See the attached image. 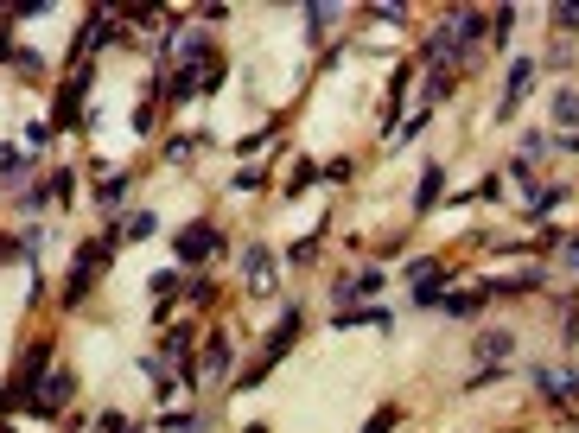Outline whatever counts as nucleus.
Returning a JSON list of instances; mask_svg holds the SVG:
<instances>
[{"mask_svg":"<svg viewBox=\"0 0 579 433\" xmlns=\"http://www.w3.org/2000/svg\"><path fill=\"white\" fill-rule=\"evenodd\" d=\"M306 262H319V236H300V242H287V268H306Z\"/></svg>","mask_w":579,"mask_h":433,"instance_id":"37","label":"nucleus"},{"mask_svg":"<svg viewBox=\"0 0 579 433\" xmlns=\"http://www.w3.org/2000/svg\"><path fill=\"white\" fill-rule=\"evenodd\" d=\"M198 147H210V134H166V166H191Z\"/></svg>","mask_w":579,"mask_h":433,"instance_id":"24","label":"nucleus"},{"mask_svg":"<svg viewBox=\"0 0 579 433\" xmlns=\"http://www.w3.org/2000/svg\"><path fill=\"white\" fill-rule=\"evenodd\" d=\"M503 383V370H471L465 376V395H484V389H497Z\"/></svg>","mask_w":579,"mask_h":433,"instance_id":"43","label":"nucleus"},{"mask_svg":"<svg viewBox=\"0 0 579 433\" xmlns=\"http://www.w3.org/2000/svg\"><path fill=\"white\" fill-rule=\"evenodd\" d=\"M115 236H121V242H153V236H160V217H153L147 204H134V211L115 217Z\"/></svg>","mask_w":579,"mask_h":433,"instance_id":"15","label":"nucleus"},{"mask_svg":"<svg viewBox=\"0 0 579 433\" xmlns=\"http://www.w3.org/2000/svg\"><path fill=\"white\" fill-rule=\"evenodd\" d=\"M567 198H573V185H560V179H529V185H522V217H529V223H548Z\"/></svg>","mask_w":579,"mask_h":433,"instance_id":"10","label":"nucleus"},{"mask_svg":"<svg viewBox=\"0 0 579 433\" xmlns=\"http://www.w3.org/2000/svg\"><path fill=\"white\" fill-rule=\"evenodd\" d=\"M516 20H522V7H497V13H490V45H497V51H510Z\"/></svg>","mask_w":579,"mask_h":433,"instance_id":"30","label":"nucleus"},{"mask_svg":"<svg viewBox=\"0 0 579 433\" xmlns=\"http://www.w3.org/2000/svg\"><path fill=\"white\" fill-rule=\"evenodd\" d=\"M242 433H268V421H249V427H242Z\"/></svg>","mask_w":579,"mask_h":433,"instance_id":"49","label":"nucleus"},{"mask_svg":"<svg viewBox=\"0 0 579 433\" xmlns=\"http://www.w3.org/2000/svg\"><path fill=\"white\" fill-rule=\"evenodd\" d=\"M529 389L548 408H573L579 402V370L573 363H529Z\"/></svg>","mask_w":579,"mask_h":433,"instance_id":"5","label":"nucleus"},{"mask_svg":"<svg viewBox=\"0 0 579 433\" xmlns=\"http://www.w3.org/2000/svg\"><path fill=\"white\" fill-rule=\"evenodd\" d=\"M535 83H541L535 58H516V64H510V77H503V96H497V109H490V115H497V121H516V115H522V102L535 96Z\"/></svg>","mask_w":579,"mask_h":433,"instance_id":"7","label":"nucleus"},{"mask_svg":"<svg viewBox=\"0 0 579 433\" xmlns=\"http://www.w3.org/2000/svg\"><path fill=\"white\" fill-rule=\"evenodd\" d=\"M121 433H147V427H121Z\"/></svg>","mask_w":579,"mask_h":433,"instance_id":"50","label":"nucleus"},{"mask_svg":"<svg viewBox=\"0 0 579 433\" xmlns=\"http://www.w3.org/2000/svg\"><path fill=\"white\" fill-rule=\"evenodd\" d=\"M51 141H58V128H51V121H26V128H20V153H26V160H39Z\"/></svg>","mask_w":579,"mask_h":433,"instance_id":"25","label":"nucleus"},{"mask_svg":"<svg viewBox=\"0 0 579 433\" xmlns=\"http://www.w3.org/2000/svg\"><path fill=\"white\" fill-rule=\"evenodd\" d=\"M452 96V71H427V109H440Z\"/></svg>","mask_w":579,"mask_h":433,"instance_id":"40","label":"nucleus"},{"mask_svg":"<svg viewBox=\"0 0 579 433\" xmlns=\"http://www.w3.org/2000/svg\"><path fill=\"white\" fill-rule=\"evenodd\" d=\"M274 249L268 242H242V287L255 293V300H268V293H280V281H274Z\"/></svg>","mask_w":579,"mask_h":433,"instance_id":"8","label":"nucleus"},{"mask_svg":"<svg viewBox=\"0 0 579 433\" xmlns=\"http://www.w3.org/2000/svg\"><path fill=\"white\" fill-rule=\"evenodd\" d=\"M440 192H446V166H440V160H427V166H420V179H414L408 211H414V217H433V211H440Z\"/></svg>","mask_w":579,"mask_h":433,"instance_id":"11","label":"nucleus"},{"mask_svg":"<svg viewBox=\"0 0 579 433\" xmlns=\"http://www.w3.org/2000/svg\"><path fill=\"white\" fill-rule=\"evenodd\" d=\"M465 198H478V204H497V198H503V172H484V179L471 185V192H452L446 204H465Z\"/></svg>","mask_w":579,"mask_h":433,"instance_id":"29","label":"nucleus"},{"mask_svg":"<svg viewBox=\"0 0 579 433\" xmlns=\"http://www.w3.org/2000/svg\"><path fill=\"white\" fill-rule=\"evenodd\" d=\"M516 332H510V325H484V332L478 338H471V363H478V370H503V363H510L516 357Z\"/></svg>","mask_w":579,"mask_h":433,"instance_id":"9","label":"nucleus"},{"mask_svg":"<svg viewBox=\"0 0 579 433\" xmlns=\"http://www.w3.org/2000/svg\"><path fill=\"white\" fill-rule=\"evenodd\" d=\"M32 185V179H39V160H26V153H20V141H0V185Z\"/></svg>","mask_w":579,"mask_h":433,"instance_id":"16","label":"nucleus"},{"mask_svg":"<svg viewBox=\"0 0 579 433\" xmlns=\"http://www.w3.org/2000/svg\"><path fill=\"white\" fill-rule=\"evenodd\" d=\"M90 90H96V64H77V71H70L58 90H51V128L58 134H77L83 121H90Z\"/></svg>","mask_w":579,"mask_h":433,"instance_id":"3","label":"nucleus"},{"mask_svg":"<svg viewBox=\"0 0 579 433\" xmlns=\"http://www.w3.org/2000/svg\"><path fill=\"white\" fill-rule=\"evenodd\" d=\"M198 370H204V376H230V370H236V338H230V332H210V338L198 344Z\"/></svg>","mask_w":579,"mask_h":433,"instance_id":"12","label":"nucleus"},{"mask_svg":"<svg viewBox=\"0 0 579 433\" xmlns=\"http://www.w3.org/2000/svg\"><path fill=\"white\" fill-rule=\"evenodd\" d=\"M300 332H306V300H293L287 313L274 319V332L261 338V357H255L242 376H236V389H230V395H249V389H261V383H268V376L280 370V363L293 357V344H300Z\"/></svg>","mask_w":579,"mask_h":433,"instance_id":"1","label":"nucleus"},{"mask_svg":"<svg viewBox=\"0 0 579 433\" xmlns=\"http://www.w3.org/2000/svg\"><path fill=\"white\" fill-rule=\"evenodd\" d=\"M382 287H389V268L382 262H370L363 274H338V281H331V313H350V306H363Z\"/></svg>","mask_w":579,"mask_h":433,"instance_id":"6","label":"nucleus"},{"mask_svg":"<svg viewBox=\"0 0 579 433\" xmlns=\"http://www.w3.org/2000/svg\"><path fill=\"white\" fill-rule=\"evenodd\" d=\"M554 153H560V160H579V128L573 134H554Z\"/></svg>","mask_w":579,"mask_h":433,"instance_id":"47","label":"nucleus"},{"mask_svg":"<svg viewBox=\"0 0 579 433\" xmlns=\"http://www.w3.org/2000/svg\"><path fill=\"white\" fill-rule=\"evenodd\" d=\"M395 427H401V408H395V402H382L370 421H363V433H395Z\"/></svg>","mask_w":579,"mask_h":433,"instance_id":"38","label":"nucleus"},{"mask_svg":"<svg viewBox=\"0 0 579 433\" xmlns=\"http://www.w3.org/2000/svg\"><path fill=\"white\" fill-rule=\"evenodd\" d=\"M268 141H274V128H255V134H242V141H236V153H242V160H255Z\"/></svg>","mask_w":579,"mask_h":433,"instance_id":"42","label":"nucleus"},{"mask_svg":"<svg viewBox=\"0 0 579 433\" xmlns=\"http://www.w3.org/2000/svg\"><path fill=\"white\" fill-rule=\"evenodd\" d=\"M560 262H567V268L579 274V236H567V249H560Z\"/></svg>","mask_w":579,"mask_h":433,"instance_id":"48","label":"nucleus"},{"mask_svg":"<svg viewBox=\"0 0 579 433\" xmlns=\"http://www.w3.org/2000/svg\"><path fill=\"white\" fill-rule=\"evenodd\" d=\"M312 185H319V166H312V160H300V166L287 172V198H306Z\"/></svg>","mask_w":579,"mask_h":433,"instance_id":"34","label":"nucleus"},{"mask_svg":"<svg viewBox=\"0 0 579 433\" xmlns=\"http://www.w3.org/2000/svg\"><path fill=\"white\" fill-rule=\"evenodd\" d=\"M440 300H446V268H440V274H427V281H414V306L440 313Z\"/></svg>","mask_w":579,"mask_h":433,"instance_id":"31","label":"nucleus"},{"mask_svg":"<svg viewBox=\"0 0 579 433\" xmlns=\"http://www.w3.org/2000/svg\"><path fill=\"white\" fill-rule=\"evenodd\" d=\"M370 20H389V26H401V20H408V7H401V0H376V7H370Z\"/></svg>","mask_w":579,"mask_h":433,"instance_id":"45","label":"nucleus"},{"mask_svg":"<svg viewBox=\"0 0 579 433\" xmlns=\"http://www.w3.org/2000/svg\"><path fill=\"white\" fill-rule=\"evenodd\" d=\"M160 433H210V414H198V408H172L166 421H160Z\"/></svg>","mask_w":579,"mask_h":433,"instance_id":"28","label":"nucleus"},{"mask_svg":"<svg viewBox=\"0 0 579 433\" xmlns=\"http://www.w3.org/2000/svg\"><path fill=\"white\" fill-rule=\"evenodd\" d=\"M13 71H20L26 83H39V77H45V58H39L32 45H20V51H13Z\"/></svg>","mask_w":579,"mask_h":433,"instance_id":"36","label":"nucleus"},{"mask_svg":"<svg viewBox=\"0 0 579 433\" xmlns=\"http://www.w3.org/2000/svg\"><path fill=\"white\" fill-rule=\"evenodd\" d=\"M13 211H20V217H39V211H51V185H45V179L20 185V198H13Z\"/></svg>","mask_w":579,"mask_h":433,"instance_id":"26","label":"nucleus"},{"mask_svg":"<svg viewBox=\"0 0 579 433\" xmlns=\"http://www.w3.org/2000/svg\"><path fill=\"white\" fill-rule=\"evenodd\" d=\"M440 268H446V262H440V255H414V262H408V268H401V281H408V287H414V281H427V274H440Z\"/></svg>","mask_w":579,"mask_h":433,"instance_id":"39","label":"nucleus"},{"mask_svg":"<svg viewBox=\"0 0 579 433\" xmlns=\"http://www.w3.org/2000/svg\"><path fill=\"white\" fill-rule=\"evenodd\" d=\"M548 128H554V134H573V128H579V83L548 90Z\"/></svg>","mask_w":579,"mask_h":433,"instance_id":"13","label":"nucleus"},{"mask_svg":"<svg viewBox=\"0 0 579 433\" xmlns=\"http://www.w3.org/2000/svg\"><path fill=\"white\" fill-rule=\"evenodd\" d=\"M567 64H573V45H567V39H554V45L535 58V71H567Z\"/></svg>","mask_w":579,"mask_h":433,"instance_id":"35","label":"nucleus"},{"mask_svg":"<svg viewBox=\"0 0 579 433\" xmlns=\"http://www.w3.org/2000/svg\"><path fill=\"white\" fill-rule=\"evenodd\" d=\"M510 160H522V166L535 172L541 160H554V134H548V128H529V134H522V147L510 153Z\"/></svg>","mask_w":579,"mask_h":433,"instance_id":"20","label":"nucleus"},{"mask_svg":"<svg viewBox=\"0 0 579 433\" xmlns=\"http://www.w3.org/2000/svg\"><path fill=\"white\" fill-rule=\"evenodd\" d=\"M198 344H204V338H198V325H191V319H179V325H166L160 351H153V357H160L172 376H179V395H198V389H204V370H198Z\"/></svg>","mask_w":579,"mask_h":433,"instance_id":"2","label":"nucleus"},{"mask_svg":"<svg viewBox=\"0 0 579 433\" xmlns=\"http://www.w3.org/2000/svg\"><path fill=\"white\" fill-rule=\"evenodd\" d=\"M45 185H51V204H70V198H77V166H58Z\"/></svg>","mask_w":579,"mask_h":433,"instance_id":"33","label":"nucleus"},{"mask_svg":"<svg viewBox=\"0 0 579 433\" xmlns=\"http://www.w3.org/2000/svg\"><path fill=\"white\" fill-rule=\"evenodd\" d=\"M128 185H134V172H109V179H102L96 185V211H109V217H121V211H128Z\"/></svg>","mask_w":579,"mask_h":433,"instance_id":"17","label":"nucleus"},{"mask_svg":"<svg viewBox=\"0 0 579 433\" xmlns=\"http://www.w3.org/2000/svg\"><path fill=\"white\" fill-rule=\"evenodd\" d=\"M0 198H7V192H0Z\"/></svg>","mask_w":579,"mask_h":433,"instance_id":"51","label":"nucleus"},{"mask_svg":"<svg viewBox=\"0 0 579 433\" xmlns=\"http://www.w3.org/2000/svg\"><path fill=\"white\" fill-rule=\"evenodd\" d=\"M121 427H134L121 408H102V414H96V433H121Z\"/></svg>","mask_w":579,"mask_h":433,"instance_id":"46","label":"nucleus"},{"mask_svg":"<svg viewBox=\"0 0 579 433\" xmlns=\"http://www.w3.org/2000/svg\"><path fill=\"white\" fill-rule=\"evenodd\" d=\"M548 20L560 32H579V0H560V7H548Z\"/></svg>","mask_w":579,"mask_h":433,"instance_id":"41","label":"nucleus"},{"mask_svg":"<svg viewBox=\"0 0 579 433\" xmlns=\"http://www.w3.org/2000/svg\"><path fill=\"white\" fill-rule=\"evenodd\" d=\"M338 20H344V7H338V0H312V7H306V39H300V45L319 51V45L331 39V26H338Z\"/></svg>","mask_w":579,"mask_h":433,"instance_id":"14","label":"nucleus"},{"mask_svg":"<svg viewBox=\"0 0 579 433\" xmlns=\"http://www.w3.org/2000/svg\"><path fill=\"white\" fill-rule=\"evenodd\" d=\"M427 121H433V109H427V102H420L414 115H401V128H389V134H382V147H389V153H401V147H414L420 134H427Z\"/></svg>","mask_w":579,"mask_h":433,"instance_id":"19","label":"nucleus"},{"mask_svg":"<svg viewBox=\"0 0 579 433\" xmlns=\"http://www.w3.org/2000/svg\"><path fill=\"white\" fill-rule=\"evenodd\" d=\"M223 249V230L210 217H191L185 230H172V268H204Z\"/></svg>","mask_w":579,"mask_h":433,"instance_id":"4","label":"nucleus"},{"mask_svg":"<svg viewBox=\"0 0 579 433\" xmlns=\"http://www.w3.org/2000/svg\"><path fill=\"white\" fill-rule=\"evenodd\" d=\"M172 287H179V268H160V274L147 281V293H153V319H172V300H179Z\"/></svg>","mask_w":579,"mask_h":433,"instance_id":"23","label":"nucleus"},{"mask_svg":"<svg viewBox=\"0 0 579 433\" xmlns=\"http://www.w3.org/2000/svg\"><path fill=\"white\" fill-rule=\"evenodd\" d=\"M179 300L191 306V313H210V306H217V274H191V281H185V293H179Z\"/></svg>","mask_w":579,"mask_h":433,"instance_id":"22","label":"nucleus"},{"mask_svg":"<svg viewBox=\"0 0 579 433\" xmlns=\"http://www.w3.org/2000/svg\"><path fill=\"white\" fill-rule=\"evenodd\" d=\"M13 262H26V249H20V230H7V236H0V268H13Z\"/></svg>","mask_w":579,"mask_h":433,"instance_id":"44","label":"nucleus"},{"mask_svg":"<svg viewBox=\"0 0 579 433\" xmlns=\"http://www.w3.org/2000/svg\"><path fill=\"white\" fill-rule=\"evenodd\" d=\"M90 287H96V274H77V268H70V274H64V287H58V313H83Z\"/></svg>","mask_w":579,"mask_h":433,"instance_id":"21","label":"nucleus"},{"mask_svg":"<svg viewBox=\"0 0 579 433\" xmlns=\"http://www.w3.org/2000/svg\"><path fill=\"white\" fill-rule=\"evenodd\" d=\"M484 306H490V300H484V287L471 281V287H452V293H446V300H440V313H446V319H478Z\"/></svg>","mask_w":579,"mask_h":433,"instance_id":"18","label":"nucleus"},{"mask_svg":"<svg viewBox=\"0 0 579 433\" xmlns=\"http://www.w3.org/2000/svg\"><path fill=\"white\" fill-rule=\"evenodd\" d=\"M516 249H522V255H560V249H567V230L548 223V230H535L529 242H516Z\"/></svg>","mask_w":579,"mask_h":433,"instance_id":"27","label":"nucleus"},{"mask_svg":"<svg viewBox=\"0 0 579 433\" xmlns=\"http://www.w3.org/2000/svg\"><path fill=\"white\" fill-rule=\"evenodd\" d=\"M261 185H268V172H261V166H236L230 172V198H249V192H261Z\"/></svg>","mask_w":579,"mask_h":433,"instance_id":"32","label":"nucleus"}]
</instances>
